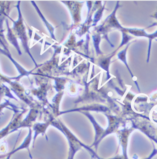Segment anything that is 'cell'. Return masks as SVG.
Instances as JSON below:
<instances>
[{"label": "cell", "mask_w": 157, "mask_h": 159, "mask_svg": "<svg viewBox=\"0 0 157 159\" xmlns=\"http://www.w3.org/2000/svg\"><path fill=\"white\" fill-rule=\"evenodd\" d=\"M62 132L66 135V138H67L70 144V153L68 159H74L75 153L82 148V147H84L87 149H89L88 147H86V145L83 144L80 141H78L77 138L74 135H73V134H71L70 131H69L66 128L63 127V125H62Z\"/></svg>", "instance_id": "obj_1"}, {"label": "cell", "mask_w": 157, "mask_h": 159, "mask_svg": "<svg viewBox=\"0 0 157 159\" xmlns=\"http://www.w3.org/2000/svg\"><path fill=\"white\" fill-rule=\"evenodd\" d=\"M32 132L31 129H30L28 136L26 138L25 140L22 143V144H21V145L19 147H18L17 148L15 149L14 150H13L11 152H10L7 156L12 155L13 154L15 153V152H17L18 151L23 149H29V146H30L31 141H32Z\"/></svg>", "instance_id": "obj_2"}, {"label": "cell", "mask_w": 157, "mask_h": 159, "mask_svg": "<svg viewBox=\"0 0 157 159\" xmlns=\"http://www.w3.org/2000/svg\"><path fill=\"white\" fill-rule=\"evenodd\" d=\"M47 127V124L46 125L45 124H39L37 125H36L34 127V130H35V134L34 136V140H33V145H34L35 140L37 136L39 134H42L45 132V130L46 129Z\"/></svg>", "instance_id": "obj_3"}, {"label": "cell", "mask_w": 157, "mask_h": 159, "mask_svg": "<svg viewBox=\"0 0 157 159\" xmlns=\"http://www.w3.org/2000/svg\"><path fill=\"white\" fill-rule=\"evenodd\" d=\"M11 156H7V157L6 158V159H10V157H11Z\"/></svg>", "instance_id": "obj_4"}]
</instances>
